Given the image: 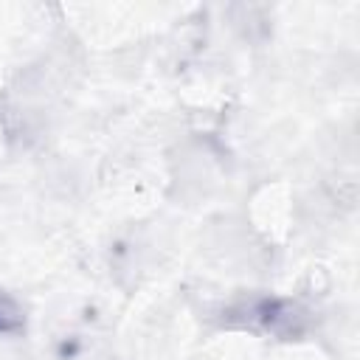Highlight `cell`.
Returning <instances> with one entry per match:
<instances>
[{"mask_svg": "<svg viewBox=\"0 0 360 360\" xmlns=\"http://www.w3.org/2000/svg\"><path fill=\"white\" fill-rule=\"evenodd\" d=\"M217 321L222 329L233 332H250L273 340H298L312 329V309L295 298L250 292L228 301L217 312Z\"/></svg>", "mask_w": 360, "mask_h": 360, "instance_id": "cell-1", "label": "cell"}, {"mask_svg": "<svg viewBox=\"0 0 360 360\" xmlns=\"http://www.w3.org/2000/svg\"><path fill=\"white\" fill-rule=\"evenodd\" d=\"M28 329V312L17 295L0 287V338H20Z\"/></svg>", "mask_w": 360, "mask_h": 360, "instance_id": "cell-2", "label": "cell"}]
</instances>
